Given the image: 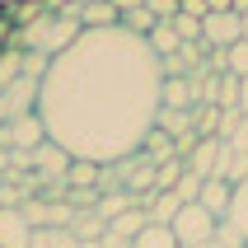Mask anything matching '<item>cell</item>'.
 Instances as JSON below:
<instances>
[{
  "label": "cell",
  "instance_id": "1",
  "mask_svg": "<svg viewBox=\"0 0 248 248\" xmlns=\"http://www.w3.org/2000/svg\"><path fill=\"white\" fill-rule=\"evenodd\" d=\"M159 84L164 70L145 38H131L122 28L80 33L70 52L47 61L38 117L47 140L70 159L112 169L140 155L145 136L155 131Z\"/></svg>",
  "mask_w": 248,
  "mask_h": 248
},
{
  "label": "cell",
  "instance_id": "2",
  "mask_svg": "<svg viewBox=\"0 0 248 248\" xmlns=\"http://www.w3.org/2000/svg\"><path fill=\"white\" fill-rule=\"evenodd\" d=\"M80 14H42L38 24L19 28V42L24 47H33L38 56H47V61H56L61 52H70L75 47V38H80Z\"/></svg>",
  "mask_w": 248,
  "mask_h": 248
},
{
  "label": "cell",
  "instance_id": "3",
  "mask_svg": "<svg viewBox=\"0 0 248 248\" xmlns=\"http://www.w3.org/2000/svg\"><path fill=\"white\" fill-rule=\"evenodd\" d=\"M216 225H220V220L192 202V206H183L178 216H173V225H169V230H173L178 248H197V244H211V239H216Z\"/></svg>",
  "mask_w": 248,
  "mask_h": 248
},
{
  "label": "cell",
  "instance_id": "4",
  "mask_svg": "<svg viewBox=\"0 0 248 248\" xmlns=\"http://www.w3.org/2000/svg\"><path fill=\"white\" fill-rule=\"evenodd\" d=\"M0 145H5V150H19V155H33L38 145H47V126H42V117L28 112V117L5 122V126H0Z\"/></svg>",
  "mask_w": 248,
  "mask_h": 248
},
{
  "label": "cell",
  "instance_id": "5",
  "mask_svg": "<svg viewBox=\"0 0 248 248\" xmlns=\"http://www.w3.org/2000/svg\"><path fill=\"white\" fill-rule=\"evenodd\" d=\"M234 42H244V19H239L234 10L206 14V19H202V47H211V52H230Z\"/></svg>",
  "mask_w": 248,
  "mask_h": 248
},
{
  "label": "cell",
  "instance_id": "6",
  "mask_svg": "<svg viewBox=\"0 0 248 248\" xmlns=\"http://www.w3.org/2000/svg\"><path fill=\"white\" fill-rule=\"evenodd\" d=\"M0 248H33V220L24 206H0Z\"/></svg>",
  "mask_w": 248,
  "mask_h": 248
},
{
  "label": "cell",
  "instance_id": "7",
  "mask_svg": "<svg viewBox=\"0 0 248 248\" xmlns=\"http://www.w3.org/2000/svg\"><path fill=\"white\" fill-rule=\"evenodd\" d=\"M230 197H234V187H230L225 178H206V183H202V192H197V206L211 211L216 220H225V216H230Z\"/></svg>",
  "mask_w": 248,
  "mask_h": 248
},
{
  "label": "cell",
  "instance_id": "8",
  "mask_svg": "<svg viewBox=\"0 0 248 248\" xmlns=\"http://www.w3.org/2000/svg\"><path fill=\"white\" fill-rule=\"evenodd\" d=\"M28 164L38 169V173H47V178H66V169H70V155L61 150V145H52V140H47V145H38V150L28 155Z\"/></svg>",
  "mask_w": 248,
  "mask_h": 248
},
{
  "label": "cell",
  "instance_id": "9",
  "mask_svg": "<svg viewBox=\"0 0 248 248\" xmlns=\"http://www.w3.org/2000/svg\"><path fill=\"white\" fill-rule=\"evenodd\" d=\"M122 24V14L112 10L108 0H98V5H84L80 10V28L84 33H103V28H117Z\"/></svg>",
  "mask_w": 248,
  "mask_h": 248
},
{
  "label": "cell",
  "instance_id": "10",
  "mask_svg": "<svg viewBox=\"0 0 248 248\" xmlns=\"http://www.w3.org/2000/svg\"><path fill=\"white\" fill-rule=\"evenodd\" d=\"M159 108H197L192 80H187V75H178V80H164V84H159Z\"/></svg>",
  "mask_w": 248,
  "mask_h": 248
},
{
  "label": "cell",
  "instance_id": "11",
  "mask_svg": "<svg viewBox=\"0 0 248 248\" xmlns=\"http://www.w3.org/2000/svg\"><path fill=\"white\" fill-rule=\"evenodd\" d=\"M140 155L159 169V164H169V159H178V140L164 136V131H150V136H145V145H140Z\"/></svg>",
  "mask_w": 248,
  "mask_h": 248
},
{
  "label": "cell",
  "instance_id": "12",
  "mask_svg": "<svg viewBox=\"0 0 248 248\" xmlns=\"http://www.w3.org/2000/svg\"><path fill=\"white\" fill-rule=\"evenodd\" d=\"M178 211H183V202L173 192H155L150 202H145V220H150V225H173Z\"/></svg>",
  "mask_w": 248,
  "mask_h": 248
},
{
  "label": "cell",
  "instance_id": "13",
  "mask_svg": "<svg viewBox=\"0 0 248 248\" xmlns=\"http://www.w3.org/2000/svg\"><path fill=\"white\" fill-rule=\"evenodd\" d=\"M225 225L234 230L239 239L248 244V183H239L234 187V197H230V216H225Z\"/></svg>",
  "mask_w": 248,
  "mask_h": 248
},
{
  "label": "cell",
  "instance_id": "14",
  "mask_svg": "<svg viewBox=\"0 0 248 248\" xmlns=\"http://www.w3.org/2000/svg\"><path fill=\"white\" fill-rule=\"evenodd\" d=\"M33 248H84V244L66 225H42V230H33Z\"/></svg>",
  "mask_w": 248,
  "mask_h": 248
},
{
  "label": "cell",
  "instance_id": "15",
  "mask_svg": "<svg viewBox=\"0 0 248 248\" xmlns=\"http://www.w3.org/2000/svg\"><path fill=\"white\" fill-rule=\"evenodd\" d=\"M145 206H131V211H122L117 220H108V234H117V239H136L140 230H145Z\"/></svg>",
  "mask_w": 248,
  "mask_h": 248
},
{
  "label": "cell",
  "instance_id": "16",
  "mask_svg": "<svg viewBox=\"0 0 248 248\" xmlns=\"http://www.w3.org/2000/svg\"><path fill=\"white\" fill-rule=\"evenodd\" d=\"M66 183H70V187H94V183H103V164H89V159H70Z\"/></svg>",
  "mask_w": 248,
  "mask_h": 248
},
{
  "label": "cell",
  "instance_id": "17",
  "mask_svg": "<svg viewBox=\"0 0 248 248\" xmlns=\"http://www.w3.org/2000/svg\"><path fill=\"white\" fill-rule=\"evenodd\" d=\"M150 52L159 56V61H164V56H173V52H183V42H178V33H173V24H155V33L150 38Z\"/></svg>",
  "mask_w": 248,
  "mask_h": 248
},
{
  "label": "cell",
  "instance_id": "18",
  "mask_svg": "<svg viewBox=\"0 0 248 248\" xmlns=\"http://www.w3.org/2000/svg\"><path fill=\"white\" fill-rule=\"evenodd\" d=\"M131 248H178V239H173L169 225H145V230L131 239Z\"/></svg>",
  "mask_w": 248,
  "mask_h": 248
},
{
  "label": "cell",
  "instance_id": "19",
  "mask_svg": "<svg viewBox=\"0 0 248 248\" xmlns=\"http://www.w3.org/2000/svg\"><path fill=\"white\" fill-rule=\"evenodd\" d=\"M155 24H159V19H155L150 10H145V5H140V10H131V14H122V33H131V38H150L155 33Z\"/></svg>",
  "mask_w": 248,
  "mask_h": 248
},
{
  "label": "cell",
  "instance_id": "20",
  "mask_svg": "<svg viewBox=\"0 0 248 248\" xmlns=\"http://www.w3.org/2000/svg\"><path fill=\"white\" fill-rule=\"evenodd\" d=\"M183 173H187V164H183V159H169V164H159V169H155V192H173Z\"/></svg>",
  "mask_w": 248,
  "mask_h": 248
},
{
  "label": "cell",
  "instance_id": "21",
  "mask_svg": "<svg viewBox=\"0 0 248 248\" xmlns=\"http://www.w3.org/2000/svg\"><path fill=\"white\" fill-rule=\"evenodd\" d=\"M216 108H239V75H220L216 80Z\"/></svg>",
  "mask_w": 248,
  "mask_h": 248
},
{
  "label": "cell",
  "instance_id": "22",
  "mask_svg": "<svg viewBox=\"0 0 248 248\" xmlns=\"http://www.w3.org/2000/svg\"><path fill=\"white\" fill-rule=\"evenodd\" d=\"M225 75H239V80H248V42H234V47L225 52Z\"/></svg>",
  "mask_w": 248,
  "mask_h": 248
},
{
  "label": "cell",
  "instance_id": "23",
  "mask_svg": "<svg viewBox=\"0 0 248 248\" xmlns=\"http://www.w3.org/2000/svg\"><path fill=\"white\" fill-rule=\"evenodd\" d=\"M145 10H150L159 24H173V19L183 14V0H145Z\"/></svg>",
  "mask_w": 248,
  "mask_h": 248
},
{
  "label": "cell",
  "instance_id": "24",
  "mask_svg": "<svg viewBox=\"0 0 248 248\" xmlns=\"http://www.w3.org/2000/svg\"><path fill=\"white\" fill-rule=\"evenodd\" d=\"M239 122H244V112H239V108H220V117H216V140H230Z\"/></svg>",
  "mask_w": 248,
  "mask_h": 248
},
{
  "label": "cell",
  "instance_id": "25",
  "mask_svg": "<svg viewBox=\"0 0 248 248\" xmlns=\"http://www.w3.org/2000/svg\"><path fill=\"white\" fill-rule=\"evenodd\" d=\"M19 192H24V187H14V183L0 173V206H24V202H19Z\"/></svg>",
  "mask_w": 248,
  "mask_h": 248
},
{
  "label": "cell",
  "instance_id": "26",
  "mask_svg": "<svg viewBox=\"0 0 248 248\" xmlns=\"http://www.w3.org/2000/svg\"><path fill=\"white\" fill-rule=\"evenodd\" d=\"M230 150H234V155H248V117L234 126V136H230Z\"/></svg>",
  "mask_w": 248,
  "mask_h": 248
},
{
  "label": "cell",
  "instance_id": "27",
  "mask_svg": "<svg viewBox=\"0 0 248 248\" xmlns=\"http://www.w3.org/2000/svg\"><path fill=\"white\" fill-rule=\"evenodd\" d=\"M108 5H112V10H117V14H131V10H140L145 0H108Z\"/></svg>",
  "mask_w": 248,
  "mask_h": 248
},
{
  "label": "cell",
  "instance_id": "28",
  "mask_svg": "<svg viewBox=\"0 0 248 248\" xmlns=\"http://www.w3.org/2000/svg\"><path fill=\"white\" fill-rule=\"evenodd\" d=\"M98 248H131V239H117V234H103V239H98Z\"/></svg>",
  "mask_w": 248,
  "mask_h": 248
},
{
  "label": "cell",
  "instance_id": "29",
  "mask_svg": "<svg viewBox=\"0 0 248 248\" xmlns=\"http://www.w3.org/2000/svg\"><path fill=\"white\" fill-rule=\"evenodd\" d=\"M239 112L248 117V80H239Z\"/></svg>",
  "mask_w": 248,
  "mask_h": 248
},
{
  "label": "cell",
  "instance_id": "30",
  "mask_svg": "<svg viewBox=\"0 0 248 248\" xmlns=\"http://www.w3.org/2000/svg\"><path fill=\"white\" fill-rule=\"evenodd\" d=\"M70 5H75V10H84V5H98V0H70Z\"/></svg>",
  "mask_w": 248,
  "mask_h": 248
},
{
  "label": "cell",
  "instance_id": "31",
  "mask_svg": "<svg viewBox=\"0 0 248 248\" xmlns=\"http://www.w3.org/2000/svg\"><path fill=\"white\" fill-rule=\"evenodd\" d=\"M197 248H225V244H220V239H211V244H197Z\"/></svg>",
  "mask_w": 248,
  "mask_h": 248
},
{
  "label": "cell",
  "instance_id": "32",
  "mask_svg": "<svg viewBox=\"0 0 248 248\" xmlns=\"http://www.w3.org/2000/svg\"><path fill=\"white\" fill-rule=\"evenodd\" d=\"M14 5H19V0H0V10H14Z\"/></svg>",
  "mask_w": 248,
  "mask_h": 248
},
{
  "label": "cell",
  "instance_id": "33",
  "mask_svg": "<svg viewBox=\"0 0 248 248\" xmlns=\"http://www.w3.org/2000/svg\"><path fill=\"white\" fill-rule=\"evenodd\" d=\"M244 42H248V14H244Z\"/></svg>",
  "mask_w": 248,
  "mask_h": 248
},
{
  "label": "cell",
  "instance_id": "34",
  "mask_svg": "<svg viewBox=\"0 0 248 248\" xmlns=\"http://www.w3.org/2000/svg\"><path fill=\"white\" fill-rule=\"evenodd\" d=\"M244 248H248V244H244Z\"/></svg>",
  "mask_w": 248,
  "mask_h": 248
}]
</instances>
